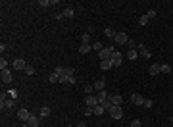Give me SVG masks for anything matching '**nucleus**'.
Listing matches in <instances>:
<instances>
[{
    "label": "nucleus",
    "instance_id": "f257e3e1",
    "mask_svg": "<svg viewBox=\"0 0 173 127\" xmlns=\"http://www.w3.org/2000/svg\"><path fill=\"white\" fill-rule=\"evenodd\" d=\"M114 52H115V48H114V46H104L102 50L98 52V56H100V62H102V60H110Z\"/></svg>",
    "mask_w": 173,
    "mask_h": 127
},
{
    "label": "nucleus",
    "instance_id": "f03ea898",
    "mask_svg": "<svg viewBox=\"0 0 173 127\" xmlns=\"http://www.w3.org/2000/svg\"><path fill=\"white\" fill-rule=\"evenodd\" d=\"M108 114L114 118V120H121L123 118V110H121V106H115V104H112V108L108 110Z\"/></svg>",
    "mask_w": 173,
    "mask_h": 127
},
{
    "label": "nucleus",
    "instance_id": "7ed1b4c3",
    "mask_svg": "<svg viewBox=\"0 0 173 127\" xmlns=\"http://www.w3.org/2000/svg\"><path fill=\"white\" fill-rule=\"evenodd\" d=\"M18 118H19L21 121H23V123H27V121H29V118H31V112H29L27 108H19V112H18Z\"/></svg>",
    "mask_w": 173,
    "mask_h": 127
},
{
    "label": "nucleus",
    "instance_id": "20e7f679",
    "mask_svg": "<svg viewBox=\"0 0 173 127\" xmlns=\"http://www.w3.org/2000/svg\"><path fill=\"white\" fill-rule=\"evenodd\" d=\"M117 45H127L129 43V37H127V33H123V31H119L117 35H115V39H114Z\"/></svg>",
    "mask_w": 173,
    "mask_h": 127
},
{
    "label": "nucleus",
    "instance_id": "39448f33",
    "mask_svg": "<svg viewBox=\"0 0 173 127\" xmlns=\"http://www.w3.org/2000/svg\"><path fill=\"white\" fill-rule=\"evenodd\" d=\"M110 60H112V63H114V66H121V62H123L121 52H119V50H115L114 54H112V58H110Z\"/></svg>",
    "mask_w": 173,
    "mask_h": 127
},
{
    "label": "nucleus",
    "instance_id": "423d86ee",
    "mask_svg": "<svg viewBox=\"0 0 173 127\" xmlns=\"http://www.w3.org/2000/svg\"><path fill=\"white\" fill-rule=\"evenodd\" d=\"M131 100H133V104H139V106H144V96L139 95V93H135V95H131Z\"/></svg>",
    "mask_w": 173,
    "mask_h": 127
},
{
    "label": "nucleus",
    "instance_id": "0eeeda50",
    "mask_svg": "<svg viewBox=\"0 0 173 127\" xmlns=\"http://www.w3.org/2000/svg\"><path fill=\"white\" fill-rule=\"evenodd\" d=\"M25 68H27V63H25V60H21V58H18V60L13 62V70H18V71H25Z\"/></svg>",
    "mask_w": 173,
    "mask_h": 127
},
{
    "label": "nucleus",
    "instance_id": "6e6552de",
    "mask_svg": "<svg viewBox=\"0 0 173 127\" xmlns=\"http://www.w3.org/2000/svg\"><path fill=\"white\" fill-rule=\"evenodd\" d=\"M0 79H2L4 83H12V71H10V70H2Z\"/></svg>",
    "mask_w": 173,
    "mask_h": 127
},
{
    "label": "nucleus",
    "instance_id": "1a4fd4ad",
    "mask_svg": "<svg viewBox=\"0 0 173 127\" xmlns=\"http://www.w3.org/2000/svg\"><path fill=\"white\" fill-rule=\"evenodd\" d=\"M87 106H90V108H94V106H98L100 102H98V96H87Z\"/></svg>",
    "mask_w": 173,
    "mask_h": 127
},
{
    "label": "nucleus",
    "instance_id": "9d476101",
    "mask_svg": "<svg viewBox=\"0 0 173 127\" xmlns=\"http://www.w3.org/2000/svg\"><path fill=\"white\" fill-rule=\"evenodd\" d=\"M137 52H139V54H141L142 58H150V50H148L146 46L144 45H139V48H137Z\"/></svg>",
    "mask_w": 173,
    "mask_h": 127
},
{
    "label": "nucleus",
    "instance_id": "9b49d317",
    "mask_svg": "<svg viewBox=\"0 0 173 127\" xmlns=\"http://www.w3.org/2000/svg\"><path fill=\"white\" fill-rule=\"evenodd\" d=\"M37 4L40 8H50V6H54V4H58V0H52V2H50V0H38Z\"/></svg>",
    "mask_w": 173,
    "mask_h": 127
},
{
    "label": "nucleus",
    "instance_id": "f8f14e48",
    "mask_svg": "<svg viewBox=\"0 0 173 127\" xmlns=\"http://www.w3.org/2000/svg\"><path fill=\"white\" fill-rule=\"evenodd\" d=\"M110 102H112V104H115V106H121L123 96L121 95H114V96H110Z\"/></svg>",
    "mask_w": 173,
    "mask_h": 127
},
{
    "label": "nucleus",
    "instance_id": "ddd939ff",
    "mask_svg": "<svg viewBox=\"0 0 173 127\" xmlns=\"http://www.w3.org/2000/svg\"><path fill=\"white\" fill-rule=\"evenodd\" d=\"M148 73H150V75H158V73H162V71H160V66H158V63L150 66V68H148Z\"/></svg>",
    "mask_w": 173,
    "mask_h": 127
},
{
    "label": "nucleus",
    "instance_id": "4468645a",
    "mask_svg": "<svg viewBox=\"0 0 173 127\" xmlns=\"http://www.w3.org/2000/svg\"><path fill=\"white\" fill-rule=\"evenodd\" d=\"M100 68L106 71V70H110V68H114V63H112V60H102V62H100Z\"/></svg>",
    "mask_w": 173,
    "mask_h": 127
},
{
    "label": "nucleus",
    "instance_id": "2eb2a0df",
    "mask_svg": "<svg viewBox=\"0 0 173 127\" xmlns=\"http://www.w3.org/2000/svg\"><path fill=\"white\" fill-rule=\"evenodd\" d=\"M108 98H110V95L106 93V91H100V93H98V102H100V104H102V102H106Z\"/></svg>",
    "mask_w": 173,
    "mask_h": 127
},
{
    "label": "nucleus",
    "instance_id": "dca6fc26",
    "mask_svg": "<svg viewBox=\"0 0 173 127\" xmlns=\"http://www.w3.org/2000/svg\"><path fill=\"white\" fill-rule=\"evenodd\" d=\"M104 87H106V81H104V79H98V81L94 83V89L98 91V93H100V91H104Z\"/></svg>",
    "mask_w": 173,
    "mask_h": 127
},
{
    "label": "nucleus",
    "instance_id": "f3484780",
    "mask_svg": "<svg viewBox=\"0 0 173 127\" xmlns=\"http://www.w3.org/2000/svg\"><path fill=\"white\" fill-rule=\"evenodd\" d=\"M13 106H15V98H10V96H8V100L4 102L2 110H4V108H13Z\"/></svg>",
    "mask_w": 173,
    "mask_h": 127
},
{
    "label": "nucleus",
    "instance_id": "a211bd4d",
    "mask_svg": "<svg viewBox=\"0 0 173 127\" xmlns=\"http://www.w3.org/2000/svg\"><path fill=\"white\" fill-rule=\"evenodd\" d=\"M27 123H29L31 127H38V118L35 114H31V118H29V121H27Z\"/></svg>",
    "mask_w": 173,
    "mask_h": 127
},
{
    "label": "nucleus",
    "instance_id": "6ab92c4d",
    "mask_svg": "<svg viewBox=\"0 0 173 127\" xmlns=\"http://www.w3.org/2000/svg\"><path fill=\"white\" fill-rule=\"evenodd\" d=\"M38 116H40V118L50 116V108H48V106H42V108H40V112H38Z\"/></svg>",
    "mask_w": 173,
    "mask_h": 127
},
{
    "label": "nucleus",
    "instance_id": "aec40b11",
    "mask_svg": "<svg viewBox=\"0 0 173 127\" xmlns=\"http://www.w3.org/2000/svg\"><path fill=\"white\" fill-rule=\"evenodd\" d=\"M90 50H92L90 45H81L79 46V52H81V54H87V52H90Z\"/></svg>",
    "mask_w": 173,
    "mask_h": 127
},
{
    "label": "nucleus",
    "instance_id": "412c9836",
    "mask_svg": "<svg viewBox=\"0 0 173 127\" xmlns=\"http://www.w3.org/2000/svg\"><path fill=\"white\" fill-rule=\"evenodd\" d=\"M54 73H56L58 77H62L65 73V68H62V66H56V68H54Z\"/></svg>",
    "mask_w": 173,
    "mask_h": 127
},
{
    "label": "nucleus",
    "instance_id": "4be33fe9",
    "mask_svg": "<svg viewBox=\"0 0 173 127\" xmlns=\"http://www.w3.org/2000/svg\"><path fill=\"white\" fill-rule=\"evenodd\" d=\"M90 46H92V50H98V52H100V50H102V48H104V46H102V43H100V41H94V43H92V45H90Z\"/></svg>",
    "mask_w": 173,
    "mask_h": 127
},
{
    "label": "nucleus",
    "instance_id": "5701e85b",
    "mask_svg": "<svg viewBox=\"0 0 173 127\" xmlns=\"http://www.w3.org/2000/svg\"><path fill=\"white\" fill-rule=\"evenodd\" d=\"M160 71H162V73H171V66H167V63H162V66H160Z\"/></svg>",
    "mask_w": 173,
    "mask_h": 127
},
{
    "label": "nucleus",
    "instance_id": "b1692460",
    "mask_svg": "<svg viewBox=\"0 0 173 127\" xmlns=\"http://www.w3.org/2000/svg\"><path fill=\"white\" fill-rule=\"evenodd\" d=\"M81 45H90V35H81Z\"/></svg>",
    "mask_w": 173,
    "mask_h": 127
},
{
    "label": "nucleus",
    "instance_id": "393cba45",
    "mask_svg": "<svg viewBox=\"0 0 173 127\" xmlns=\"http://www.w3.org/2000/svg\"><path fill=\"white\" fill-rule=\"evenodd\" d=\"M62 14H64V18H71V16L75 14V10H73V8H65V10H64Z\"/></svg>",
    "mask_w": 173,
    "mask_h": 127
},
{
    "label": "nucleus",
    "instance_id": "a878e982",
    "mask_svg": "<svg viewBox=\"0 0 173 127\" xmlns=\"http://www.w3.org/2000/svg\"><path fill=\"white\" fill-rule=\"evenodd\" d=\"M104 112H106V110H104V106H102V104H98V106H94V114H96V116H102Z\"/></svg>",
    "mask_w": 173,
    "mask_h": 127
},
{
    "label": "nucleus",
    "instance_id": "bb28decb",
    "mask_svg": "<svg viewBox=\"0 0 173 127\" xmlns=\"http://www.w3.org/2000/svg\"><path fill=\"white\" fill-rule=\"evenodd\" d=\"M104 35H106V37H110V39H115V35H117V33H115L114 29H110V27H108V29L104 31Z\"/></svg>",
    "mask_w": 173,
    "mask_h": 127
},
{
    "label": "nucleus",
    "instance_id": "cd10ccee",
    "mask_svg": "<svg viewBox=\"0 0 173 127\" xmlns=\"http://www.w3.org/2000/svg\"><path fill=\"white\" fill-rule=\"evenodd\" d=\"M137 56H139V52L137 50H127V58L129 60H137Z\"/></svg>",
    "mask_w": 173,
    "mask_h": 127
},
{
    "label": "nucleus",
    "instance_id": "c85d7f7f",
    "mask_svg": "<svg viewBox=\"0 0 173 127\" xmlns=\"http://www.w3.org/2000/svg\"><path fill=\"white\" fill-rule=\"evenodd\" d=\"M64 75H67V77H75V70L73 68H65V73Z\"/></svg>",
    "mask_w": 173,
    "mask_h": 127
},
{
    "label": "nucleus",
    "instance_id": "c756f323",
    "mask_svg": "<svg viewBox=\"0 0 173 127\" xmlns=\"http://www.w3.org/2000/svg\"><path fill=\"white\" fill-rule=\"evenodd\" d=\"M2 70H8V62H6V58L2 56V60H0V71Z\"/></svg>",
    "mask_w": 173,
    "mask_h": 127
},
{
    "label": "nucleus",
    "instance_id": "7c9ffc66",
    "mask_svg": "<svg viewBox=\"0 0 173 127\" xmlns=\"http://www.w3.org/2000/svg\"><path fill=\"white\" fill-rule=\"evenodd\" d=\"M127 46H129V48H131V50H137V48H139V45H137V43H135V41H131V39H129Z\"/></svg>",
    "mask_w": 173,
    "mask_h": 127
},
{
    "label": "nucleus",
    "instance_id": "2f4dec72",
    "mask_svg": "<svg viewBox=\"0 0 173 127\" xmlns=\"http://www.w3.org/2000/svg\"><path fill=\"white\" fill-rule=\"evenodd\" d=\"M148 23V16H141L139 18V25H146Z\"/></svg>",
    "mask_w": 173,
    "mask_h": 127
},
{
    "label": "nucleus",
    "instance_id": "473e14b6",
    "mask_svg": "<svg viewBox=\"0 0 173 127\" xmlns=\"http://www.w3.org/2000/svg\"><path fill=\"white\" fill-rule=\"evenodd\" d=\"M50 83H60V77L56 75V73H50V79H48Z\"/></svg>",
    "mask_w": 173,
    "mask_h": 127
},
{
    "label": "nucleus",
    "instance_id": "72a5a7b5",
    "mask_svg": "<svg viewBox=\"0 0 173 127\" xmlns=\"http://www.w3.org/2000/svg\"><path fill=\"white\" fill-rule=\"evenodd\" d=\"M25 73H27V75H35V68H33V66H27Z\"/></svg>",
    "mask_w": 173,
    "mask_h": 127
},
{
    "label": "nucleus",
    "instance_id": "f704fd0d",
    "mask_svg": "<svg viewBox=\"0 0 173 127\" xmlns=\"http://www.w3.org/2000/svg\"><path fill=\"white\" fill-rule=\"evenodd\" d=\"M92 114H94V108L87 106V108H85V116H92Z\"/></svg>",
    "mask_w": 173,
    "mask_h": 127
},
{
    "label": "nucleus",
    "instance_id": "c9c22d12",
    "mask_svg": "<svg viewBox=\"0 0 173 127\" xmlns=\"http://www.w3.org/2000/svg\"><path fill=\"white\" fill-rule=\"evenodd\" d=\"M8 96H10V98H18V91H8Z\"/></svg>",
    "mask_w": 173,
    "mask_h": 127
},
{
    "label": "nucleus",
    "instance_id": "e433bc0d",
    "mask_svg": "<svg viewBox=\"0 0 173 127\" xmlns=\"http://www.w3.org/2000/svg\"><path fill=\"white\" fill-rule=\"evenodd\" d=\"M129 127H142V125H141V121H139V120H133Z\"/></svg>",
    "mask_w": 173,
    "mask_h": 127
},
{
    "label": "nucleus",
    "instance_id": "4c0bfd02",
    "mask_svg": "<svg viewBox=\"0 0 173 127\" xmlns=\"http://www.w3.org/2000/svg\"><path fill=\"white\" fill-rule=\"evenodd\" d=\"M152 104L154 102L150 100V98H146V100H144V108H152Z\"/></svg>",
    "mask_w": 173,
    "mask_h": 127
},
{
    "label": "nucleus",
    "instance_id": "58836bf2",
    "mask_svg": "<svg viewBox=\"0 0 173 127\" xmlns=\"http://www.w3.org/2000/svg\"><path fill=\"white\" fill-rule=\"evenodd\" d=\"M146 16H148V19H152V18H156V12H154V10H148Z\"/></svg>",
    "mask_w": 173,
    "mask_h": 127
},
{
    "label": "nucleus",
    "instance_id": "ea45409f",
    "mask_svg": "<svg viewBox=\"0 0 173 127\" xmlns=\"http://www.w3.org/2000/svg\"><path fill=\"white\" fill-rule=\"evenodd\" d=\"M92 89H94V87H90V85H87V87H85V93H92Z\"/></svg>",
    "mask_w": 173,
    "mask_h": 127
},
{
    "label": "nucleus",
    "instance_id": "a19ab883",
    "mask_svg": "<svg viewBox=\"0 0 173 127\" xmlns=\"http://www.w3.org/2000/svg\"><path fill=\"white\" fill-rule=\"evenodd\" d=\"M77 127H87V125H85V123H77Z\"/></svg>",
    "mask_w": 173,
    "mask_h": 127
},
{
    "label": "nucleus",
    "instance_id": "79ce46f5",
    "mask_svg": "<svg viewBox=\"0 0 173 127\" xmlns=\"http://www.w3.org/2000/svg\"><path fill=\"white\" fill-rule=\"evenodd\" d=\"M23 127H31V125H29V123H23Z\"/></svg>",
    "mask_w": 173,
    "mask_h": 127
}]
</instances>
